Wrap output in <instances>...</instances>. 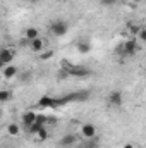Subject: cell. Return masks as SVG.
Wrapping results in <instances>:
<instances>
[{"instance_id":"83f0119b","label":"cell","mask_w":146,"mask_h":148,"mask_svg":"<svg viewBox=\"0 0 146 148\" xmlns=\"http://www.w3.org/2000/svg\"><path fill=\"white\" fill-rule=\"evenodd\" d=\"M132 2H136V3H139V2H141V0H132Z\"/></svg>"},{"instance_id":"277c9868","label":"cell","mask_w":146,"mask_h":148,"mask_svg":"<svg viewBox=\"0 0 146 148\" xmlns=\"http://www.w3.org/2000/svg\"><path fill=\"white\" fill-rule=\"evenodd\" d=\"M81 134H83L86 140L95 138V136H96V126H95V124H91V122L83 124V126H81Z\"/></svg>"},{"instance_id":"9c48e42d","label":"cell","mask_w":146,"mask_h":148,"mask_svg":"<svg viewBox=\"0 0 146 148\" xmlns=\"http://www.w3.org/2000/svg\"><path fill=\"white\" fill-rule=\"evenodd\" d=\"M77 143V136L76 134H64L62 138H60V141H59V145L62 148H71L72 145Z\"/></svg>"},{"instance_id":"484cf974","label":"cell","mask_w":146,"mask_h":148,"mask_svg":"<svg viewBox=\"0 0 146 148\" xmlns=\"http://www.w3.org/2000/svg\"><path fill=\"white\" fill-rule=\"evenodd\" d=\"M2 115H3V112H2V109H0V119H2Z\"/></svg>"},{"instance_id":"6da1fadb","label":"cell","mask_w":146,"mask_h":148,"mask_svg":"<svg viewBox=\"0 0 146 148\" xmlns=\"http://www.w3.org/2000/svg\"><path fill=\"white\" fill-rule=\"evenodd\" d=\"M48 29H50V33H52L53 36L60 38V36H65V35H67L69 24H67L65 21H62V19H55V21L48 26Z\"/></svg>"},{"instance_id":"8992f818","label":"cell","mask_w":146,"mask_h":148,"mask_svg":"<svg viewBox=\"0 0 146 148\" xmlns=\"http://www.w3.org/2000/svg\"><path fill=\"white\" fill-rule=\"evenodd\" d=\"M122 100H124V95L120 90H113L108 95V103L112 107H120L122 105Z\"/></svg>"},{"instance_id":"e0dca14e","label":"cell","mask_w":146,"mask_h":148,"mask_svg":"<svg viewBox=\"0 0 146 148\" xmlns=\"http://www.w3.org/2000/svg\"><path fill=\"white\" fill-rule=\"evenodd\" d=\"M139 29H141V26H139V24H132V23H129V24H127V31H129V35H131L132 38L138 36Z\"/></svg>"},{"instance_id":"2e32d148","label":"cell","mask_w":146,"mask_h":148,"mask_svg":"<svg viewBox=\"0 0 146 148\" xmlns=\"http://www.w3.org/2000/svg\"><path fill=\"white\" fill-rule=\"evenodd\" d=\"M12 100V91L10 90H0V103H9Z\"/></svg>"},{"instance_id":"d6986e66","label":"cell","mask_w":146,"mask_h":148,"mask_svg":"<svg viewBox=\"0 0 146 148\" xmlns=\"http://www.w3.org/2000/svg\"><path fill=\"white\" fill-rule=\"evenodd\" d=\"M36 122H40V124H46V122H50V117H46L45 114H38L36 112Z\"/></svg>"},{"instance_id":"ac0fdd59","label":"cell","mask_w":146,"mask_h":148,"mask_svg":"<svg viewBox=\"0 0 146 148\" xmlns=\"http://www.w3.org/2000/svg\"><path fill=\"white\" fill-rule=\"evenodd\" d=\"M55 53H53V50H46V52H41L40 53V60H48V59H52Z\"/></svg>"},{"instance_id":"d4e9b609","label":"cell","mask_w":146,"mask_h":148,"mask_svg":"<svg viewBox=\"0 0 146 148\" xmlns=\"http://www.w3.org/2000/svg\"><path fill=\"white\" fill-rule=\"evenodd\" d=\"M29 2H31V3H36V2H40V0H29Z\"/></svg>"},{"instance_id":"7c38bea8","label":"cell","mask_w":146,"mask_h":148,"mask_svg":"<svg viewBox=\"0 0 146 148\" xmlns=\"http://www.w3.org/2000/svg\"><path fill=\"white\" fill-rule=\"evenodd\" d=\"M38 36H40V31H38V28H35V26H29V28L24 29V38L28 41H31V40H35Z\"/></svg>"},{"instance_id":"3957f363","label":"cell","mask_w":146,"mask_h":148,"mask_svg":"<svg viewBox=\"0 0 146 148\" xmlns=\"http://www.w3.org/2000/svg\"><path fill=\"white\" fill-rule=\"evenodd\" d=\"M67 74L69 76H74V77H88L91 71L88 67H83V66H71L67 69Z\"/></svg>"},{"instance_id":"ffe728a7","label":"cell","mask_w":146,"mask_h":148,"mask_svg":"<svg viewBox=\"0 0 146 148\" xmlns=\"http://www.w3.org/2000/svg\"><path fill=\"white\" fill-rule=\"evenodd\" d=\"M83 147H84V148H98V143H96V140H95V138H91V140H88Z\"/></svg>"},{"instance_id":"cb8c5ba5","label":"cell","mask_w":146,"mask_h":148,"mask_svg":"<svg viewBox=\"0 0 146 148\" xmlns=\"http://www.w3.org/2000/svg\"><path fill=\"white\" fill-rule=\"evenodd\" d=\"M3 67H5V64H3V62H2V60H0V71H2V69H3Z\"/></svg>"},{"instance_id":"8fae6325","label":"cell","mask_w":146,"mask_h":148,"mask_svg":"<svg viewBox=\"0 0 146 148\" xmlns=\"http://www.w3.org/2000/svg\"><path fill=\"white\" fill-rule=\"evenodd\" d=\"M35 121H36V112H35V110H26V112H23V126H24V127L31 126Z\"/></svg>"},{"instance_id":"5bb4252c","label":"cell","mask_w":146,"mask_h":148,"mask_svg":"<svg viewBox=\"0 0 146 148\" xmlns=\"http://www.w3.org/2000/svg\"><path fill=\"white\" fill-rule=\"evenodd\" d=\"M35 136H36L38 141H45V140H48V136H50V133H48V129H46V126H43V127H40L36 133H35Z\"/></svg>"},{"instance_id":"ba28073f","label":"cell","mask_w":146,"mask_h":148,"mask_svg":"<svg viewBox=\"0 0 146 148\" xmlns=\"http://www.w3.org/2000/svg\"><path fill=\"white\" fill-rule=\"evenodd\" d=\"M28 43H29V50L35 52V53H41V52L45 50V41L40 36L35 38V40H31V41H28Z\"/></svg>"},{"instance_id":"4fadbf2b","label":"cell","mask_w":146,"mask_h":148,"mask_svg":"<svg viewBox=\"0 0 146 148\" xmlns=\"http://www.w3.org/2000/svg\"><path fill=\"white\" fill-rule=\"evenodd\" d=\"M77 52H79V53H84V55L89 53V52H91V43L86 41V40L79 41V43H77Z\"/></svg>"},{"instance_id":"603a6c76","label":"cell","mask_w":146,"mask_h":148,"mask_svg":"<svg viewBox=\"0 0 146 148\" xmlns=\"http://www.w3.org/2000/svg\"><path fill=\"white\" fill-rule=\"evenodd\" d=\"M122 148H134V145H132V143H126Z\"/></svg>"},{"instance_id":"30bf717a","label":"cell","mask_w":146,"mask_h":148,"mask_svg":"<svg viewBox=\"0 0 146 148\" xmlns=\"http://www.w3.org/2000/svg\"><path fill=\"white\" fill-rule=\"evenodd\" d=\"M17 73H19V69H17L14 64H7V66L2 69V74H3L5 79H14V77L17 76Z\"/></svg>"},{"instance_id":"5b68a950","label":"cell","mask_w":146,"mask_h":148,"mask_svg":"<svg viewBox=\"0 0 146 148\" xmlns=\"http://www.w3.org/2000/svg\"><path fill=\"white\" fill-rule=\"evenodd\" d=\"M36 105L38 107H41V109H57V102H55V98H53V97H48V95L41 97V98L36 102Z\"/></svg>"},{"instance_id":"7a4b0ae2","label":"cell","mask_w":146,"mask_h":148,"mask_svg":"<svg viewBox=\"0 0 146 148\" xmlns=\"http://www.w3.org/2000/svg\"><path fill=\"white\" fill-rule=\"evenodd\" d=\"M139 50V43L134 40V38H129L127 41H124L122 45H119V48H117V52H122L124 55H136V52Z\"/></svg>"},{"instance_id":"52a82bcc","label":"cell","mask_w":146,"mask_h":148,"mask_svg":"<svg viewBox=\"0 0 146 148\" xmlns=\"http://www.w3.org/2000/svg\"><path fill=\"white\" fill-rule=\"evenodd\" d=\"M0 60L7 66V64H12L14 60V52L10 48H5V47H0Z\"/></svg>"},{"instance_id":"9a60e30c","label":"cell","mask_w":146,"mask_h":148,"mask_svg":"<svg viewBox=\"0 0 146 148\" xmlns=\"http://www.w3.org/2000/svg\"><path fill=\"white\" fill-rule=\"evenodd\" d=\"M19 133H21V126H19V124L10 122V124L7 126V134H9V136H19Z\"/></svg>"},{"instance_id":"4316f807","label":"cell","mask_w":146,"mask_h":148,"mask_svg":"<svg viewBox=\"0 0 146 148\" xmlns=\"http://www.w3.org/2000/svg\"><path fill=\"white\" fill-rule=\"evenodd\" d=\"M76 148H84V147H83V145H77V147H76Z\"/></svg>"},{"instance_id":"44dd1931","label":"cell","mask_w":146,"mask_h":148,"mask_svg":"<svg viewBox=\"0 0 146 148\" xmlns=\"http://www.w3.org/2000/svg\"><path fill=\"white\" fill-rule=\"evenodd\" d=\"M138 38H139V41H141V43H145V41H146V29H145V28H141V29H139Z\"/></svg>"},{"instance_id":"7402d4cb","label":"cell","mask_w":146,"mask_h":148,"mask_svg":"<svg viewBox=\"0 0 146 148\" xmlns=\"http://www.w3.org/2000/svg\"><path fill=\"white\" fill-rule=\"evenodd\" d=\"M100 3H102V5H105V7H112V5H115V3H117V0H100Z\"/></svg>"}]
</instances>
